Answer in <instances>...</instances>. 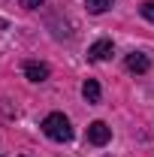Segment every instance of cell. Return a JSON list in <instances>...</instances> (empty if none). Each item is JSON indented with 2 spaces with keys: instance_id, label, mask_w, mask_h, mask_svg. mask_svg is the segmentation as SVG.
Wrapping results in <instances>:
<instances>
[{
  "instance_id": "1",
  "label": "cell",
  "mask_w": 154,
  "mask_h": 157,
  "mask_svg": "<svg viewBox=\"0 0 154 157\" xmlns=\"http://www.w3.org/2000/svg\"><path fill=\"white\" fill-rule=\"evenodd\" d=\"M42 133L48 139H55V142H70L73 139V127H70L67 115L52 112V115H45V121H42Z\"/></svg>"
},
{
  "instance_id": "2",
  "label": "cell",
  "mask_w": 154,
  "mask_h": 157,
  "mask_svg": "<svg viewBox=\"0 0 154 157\" xmlns=\"http://www.w3.org/2000/svg\"><path fill=\"white\" fill-rule=\"evenodd\" d=\"M109 139H112V127H109L106 121L88 124V142H91V145H106Z\"/></svg>"
},
{
  "instance_id": "3",
  "label": "cell",
  "mask_w": 154,
  "mask_h": 157,
  "mask_svg": "<svg viewBox=\"0 0 154 157\" xmlns=\"http://www.w3.org/2000/svg\"><path fill=\"white\" fill-rule=\"evenodd\" d=\"M112 58V39H100L88 48V60H109Z\"/></svg>"
},
{
  "instance_id": "4",
  "label": "cell",
  "mask_w": 154,
  "mask_h": 157,
  "mask_svg": "<svg viewBox=\"0 0 154 157\" xmlns=\"http://www.w3.org/2000/svg\"><path fill=\"white\" fill-rule=\"evenodd\" d=\"M24 76L30 78V82H45L48 78V67L39 63V60H27L24 63Z\"/></svg>"
},
{
  "instance_id": "5",
  "label": "cell",
  "mask_w": 154,
  "mask_h": 157,
  "mask_svg": "<svg viewBox=\"0 0 154 157\" xmlns=\"http://www.w3.org/2000/svg\"><path fill=\"white\" fill-rule=\"evenodd\" d=\"M127 70L130 73H148L151 70V60L145 58L142 52H133V55H127Z\"/></svg>"
},
{
  "instance_id": "6",
  "label": "cell",
  "mask_w": 154,
  "mask_h": 157,
  "mask_svg": "<svg viewBox=\"0 0 154 157\" xmlns=\"http://www.w3.org/2000/svg\"><path fill=\"white\" fill-rule=\"evenodd\" d=\"M82 97L88 100V103H100V85H97L94 78H88V82L82 85Z\"/></svg>"
},
{
  "instance_id": "7",
  "label": "cell",
  "mask_w": 154,
  "mask_h": 157,
  "mask_svg": "<svg viewBox=\"0 0 154 157\" xmlns=\"http://www.w3.org/2000/svg\"><path fill=\"white\" fill-rule=\"evenodd\" d=\"M115 0H88L85 6H88V12H94V15H100V12H106L109 6H112Z\"/></svg>"
},
{
  "instance_id": "8",
  "label": "cell",
  "mask_w": 154,
  "mask_h": 157,
  "mask_svg": "<svg viewBox=\"0 0 154 157\" xmlns=\"http://www.w3.org/2000/svg\"><path fill=\"white\" fill-rule=\"evenodd\" d=\"M139 12H142V18H145V21H151V24H154V0H145V3L139 6Z\"/></svg>"
},
{
  "instance_id": "9",
  "label": "cell",
  "mask_w": 154,
  "mask_h": 157,
  "mask_svg": "<svg viewBox=\"0 0 154 157\" xmlns=\"http://www.w3.org/2000/svg\"><path fill=\"white\" fill-rule=\"evenodd\" d=\"M39 3H42V0H21V6H24V9H37Z\"/></svg>"
}]
</instances>
